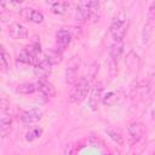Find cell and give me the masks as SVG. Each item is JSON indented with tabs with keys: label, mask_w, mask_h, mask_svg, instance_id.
<instances>
[{
	"label": "cell",
	"mask_w": 155,
	"mask_h": 155,
	"mask_svg": "<svg viewBox=\"0 0 155 155\" xmlns=\"http://www.w3.org/2000/svg\"><path fill=\"white\" fill-rule=\"evenodd\" d=\"M153 155H155V153H154V154H153Z\"/></svg>",
	"instance_id": "26"
},
{
	"label": "cell",
	"mask_w": 155,
	"mask_h": 155,
	"mask_svg": "<svg viewBox=\"0 0 155 155\" xmlns=\"http://www.w3.org/2000/svg\"><path fill=\"white\" fill-rule=\"evenodd\" d=\"M7 102L6 99H1V111H0V128H1V136L5 138L10 131H11V125H12V116L10 115V111L7 110L6 107Z\"/></svg>",
	"instance_id": "6"
},
{
	"label": "cell",
	"mask_w": 155,
	"mask_h": 155,
	"mask_svg": "<svg viewBox=\"0 0 155 155\" xmlns=\"http://www.w3.org/2000/svg\"><path fill=\"white\" fill-rule=\"evenodd\" d=\"M124 52V41H119V42H113V45L109 48V56L113 59H117Z\"/></svg>",
	"instance_id": "17"
},
{
	"label": "cell",
	"mask_w": 155,
	"mask_h": 155,
	"mask_svg": "<svg viewBox=\"0 0 155 155\" xmlns=\"http://www.w3.org/2000/svg\"><path fill=\"white\" fill-rule=\"evenodd\" d=\"M51 11L56 15H64L67 10L69 8V2L67 1H54V2H48Z\"/></svg>",
	"instance_id": "15"
},
{
	"label": "cell",
	"mask_w": 155,
	"mask_h": 155,
	"mask_svg": "<svg viewBox=\"0 0 155 155\" xmlns=\"http://www.w3.org/2000/svg\"><path fill=\"white\" fill-rule=\"evenodd\" d=\"M8 34L15 40H22V39L28 38V29L24 25H22L21 23L13 22L8 27Z\"/></svg>",
	"instance_id": "13"
},
{
	"label": "cell",
	"mask_w": 155,
	"mask_h": 155,
	"mask_svg": "<svg viewBox=\"0 0 155 155\" xmlns=\"http://www.w3.org/2000/svg\"><path fill=\"white\" fill-rule=\"evenodd\" d=\"M71 149H73V147H71V144H69L65 148V155H71Z\"/></svg>",
	"instance_id": "25"
},
{
	"label": "cell",
	"mask_w": 155,
	"mask_h": 155,
	"mask_svg": "<svg viewBox=\"0 0 155 155\" xmlns=\"http://www.w3.org/2000/svg\"><path fill=\"white\" fill-rule=\"evenodd\" d=\"M71 41V34L67 29H59L56 33V44H57V50L59 52H63L70 44Z\"/></svg>",
	"instance_id": "11"
},
{
	"label": "cell",
	"mask_w": 155,
	"mask_h": 155,
	"mask_svg": "<svg viewBox=\"0 0 155 155\" xmlns=\"http://www.w3.org/2000/svg\"><path fill=\"white\" fill-rule=\"evenodd\" d=\"M42 134V128L39 127V126H35V127H31L27 133H25V139L28 142H33L38 138H40Z\"/></svg>",
	"instance_id": "19"
},
{
	"label": "cell",
	"mask_w": 155,
	"mask_h": 155,
	"mask_svg": "<svg viewBox=\"0 0 155 155\" xmlns=\"http://www.w3.org/2000/svg\"><path fill=\"white\" fill-rule=\"evenodd\" d=\"M46 58H47V56L42 53L40 42H31L23 47V50L18 54L17 61L21 63H24V64H33L35 67Z\"/></svg>",
	"instance_id": "1"
},
{
	"label": "cell",
	"mask_w": 155,
	"mask_h": 155,
	"mask_svg": "<svg viewBox=\"0 0 155 155\" xmlns=\"http://www.w3.org/2000/svg\"><path fill=\"white\" fill-rule=\"evenodd\" d=\"M127 29H128V21L125 17H116L110 25V35L114 42L124 41Z\"/></svg>",
	"instance_id": "4"
},
{
	"label": "cell",
	"mask_w": 155,
	"mask_h": 155,
	"mask_svg": "<svg viewBox=\"0 0 155 155\" xmlns=\"http://www.w3.org/2000/svg\"><path fill=\"white\" fill-rule=\"evenodd\" d=\"M19 15L21 17H23L25 21H29V22H33V23H42L44 22V15L39 11H36L35 8H31V7H25V8H22L19 11Z\"/></svg>",
	"instance_id": "12"
},
{
	"label": "cell",
	"mask_w": 155,
	"mask_h": 155,
	"mask_svg": "<svg viewBox=\"0 0 155 155\" xmlns=\"http://www.w3.org/2000/svg\"><path fill=\"white\" fill-rule=\"evenodd\" d=\"M125 62H126V64H127L130 68H136V67L138 65V63H139L138 54L134 53L133 51H130V52L127 53V57H126Z\"/></svg>",
	"instance_id": "21"
},
{
	"label": "cell",
	"mask_w": 155,
	"mask_h": 155,
	"mask_svg": "<svg viewBox=\"0 0 155 155\" xmlns=\"http://www.w3.org/2000/svg\"><path fill=\"white\" fill-rule=\"evenodd\" d=\"M127 132H128L131 143H137L143 138V136L145 133V127L142 122H132L128 126Z\"/></svg>",
	"instance_id": "9"
},
{
	"label": "cell",
	"mask_w": 155,
	"mask_h": 155,
	"mask_svg": "<svg viewBox=\"0 0 155 155\" xmlns=\"http://www.w3.org/2000/svg\"><path fill=\"white\" fill-rule=\"evenodd\" d=\"M119 101V94L114 91H109L107 92L105 94H103V98H102V102L104 105H108V107H111L114 105L116 102Z\"/></svg>",
	"instance_id": "18"
},
{
	"label": "cell",
	"mask_w": 155,
	"mask_h": 155,
	"mask_svg": "<svg viewBox=\"0 0 155 155\" xmlns=\"http://www.w3.org/2000/svg\"><path fill=\"white\" fill-rule=\"evenodd\" d=\"M107 132H108L109 137H110V138H111L114 142H116L117 144L122 145L124 139H122V136H121L119 132H116V131H115V130H113V128H108V130H107Z\"/></svg>",
	"instance_id": "22"
},
{
	"label": "cell",
	"mask_w": 155,
	"mask_h": 155,
	"mask_svg": "<svg viewBox=\"0 0 155 155\" xmlns=\"http://www.w3.org/2000/svg\"><path fill=\"white\" fill-rule=\"evenodd\" d=\"M38 90L46 97H54L56 96V88L54 86L47 80V79H44V80H38Z\"/></svg>",
	"instance_id": "14"
},
{
	"label": "cell",
	"mask_w": 155,
	"mask_h": 155,
	"mask_svg": "<svg viewBox=\"0 0 155 155\" xmlns=\"http://www.w3.org/2000/svg\"><path fill=\"white\" fill-rule=\"evenodd\" d=\"M0 62H1V70L4 73L7 71L8 68H10V54L5 50L4 45H1V58H0Z\"/></svg>",
	"instance_id": "20"
},
{
	"label": "cell",
	"mask_w": 155,
	"mask_h": 155,
	"mask_svg": "<svg viewBox=\"0 0 155 155\" xmlns=\"http://www.w3.org/2000/svg\"><path fill=\"white\" fill-rule=\"evenodd\" d=\"M42 110L39 108H33L29 110H24L19 114V120L24 124V125H31V124H36L42 119Z\"/></svg>",
	"instance_id": "8"
},
{
	"label": "cell",
	"mask_w": 155,
	"mask_h": 155,
	"mask_svg": "<svg viewBox=\"0 0 155 155\" xmlns=\"http://www.w3.org/2000/svg\"><path fill=\"white\" fill-rule=\"evenodd\" d=\"M52 71V62L46 58L42 62H40L38 65L34 67V74L38 78V80H44L47 79V76L51 74Z\"/></svg>",
	"instance_id": "10"
},
{
	"label": "cell",
	"mask_w": 155,
	"mask_h": 155,
	"mask_svg": "<svg viewBox=\"0 0 155 155\" xmlns=\"http://www.w3.org/2000/svg\"><path fill=\"white\" fill-rule=\"evenodd\" d=\"M91 79L92 78L87 79L86 76H82L74 84V87H73L71 93H70V101L71 102L80 103L86 98V96L91 88Z\"/></svg>",
	"instance_id": "3"
},
{
	"label": "cell",
	"mask_w": 155,
	"mask_h": 155,
	"mask_svg": "<svg viewBox=\"0 0 155 155\" xmlns=\"http://www.w3.org/2000/svg\"><path fill=\"white\" fill-rule=\"evenodd\" d=\"M147 18H148V23H149V24L155 19V1L150 2V5H149L148 13H147Z\"/></svg>",
	"instance_id": "23"
},
{
	"label": "cell",
	"mask_w": 155,
	"mask_h": 155,
	"mask_svg": "<svg viewBox=\"0 0 155 155\" xmlns=\"http://www.w3.org/2000/svg\"><path fill=\"white\" fill-rule=\"evenodd\" d=\"M80 68V58L78 56H73L69 58L65 68V81L69 85H74L78 81V71Z\"/></svg>",
	"instance_id": "5"
},
{
	"label": "cell",
	"mask_w": 155,
	"mask_h": 155,
	"mask_svg": "<svg viewBox=\"0 0 155 155\" xmlns=\"http://www.w3.org/2000/svg\"><path fill=\"white\" fill-rule=\"evenodd\" d=\"M103 84L101 81H97L92 87H91V93H90V98H88V107L96 111L99 107V103L102 102L103 98Z\"/></svg>",
	"instance_id": "7"
},
{
	"label": "cell",
	"mask_w": 155,
	"mask_h": 155,
	"mask_svg": "<svg viewBox=\"0 0 155 155\" xmlns=\"http://www.w3.org/2000/svg\"><path fill=\"white\" fill-rule=\"evenodd\" d=\"M5 10H7V11H13V8L15 10H18V7H19V2H1L0 4Z\"/></svg>",
	"instance_id": "24"
},
{
	"label": "cell",
	"mask_w": 155,
	"mask_h": 155,
	"mask_svg": "<svg viewBox=\"0 0 155 155\" xmlns=\"http://www.w3.org/2000/svg\"><path fill=\"white\" fill-rule=\"evenodd\" d=\"M36 90H38V86H36V84H33V82H23V84H19L17 86V88H16V91L18 93H22V94H31Z\"/></svg>",
	"instance_id": "16"
},
{
	"label": "cell",
	"mask_w": 155,
	"mask_h": 155,
	"mask_svg": "<svg viewBox=\"0 0 155 155\" xmlns=\"http://www.w3.org/2000/svg\"><path fill=\"white\" fill-rule=\"evenodd\" d=\"M98 8H99L98 1H80L78 2V6H76L75 18L76 21L86 22L97 13Z\"/></svg>",
	"instance_id": "2"
}]
</instances>
